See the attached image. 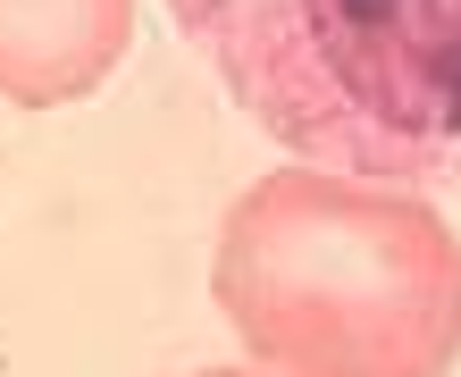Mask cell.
<instances>
[{"label": "cell", "mask_w": 461, "mask_h": 377, "mask_svg": "<svg viewBox=\"0 0 461 377\" xmlns=\"http://www.w3.org/2000/svg\"><path fill=\"white\" fill-rule=\"evenodd\" d=\"M227 101L311 168L461 176V0H168Z\"/></svg>", "instance_id": "obj_1"}, {"label": "cell", "mask_w": 461, "mask_h": 377, "mask_svg": "<svg viewBox=\"0 0 461 377\" xmlns=\"http://www.w3.org/2000/svg\"><path fill=\"white\" fill-rule=\"evenodd\" d=\"M219 302L268 361L319 377H445L461 353V244L420 202L268 176L227 219Z\"/></svg>", "instance_id": "obj_2"}, {"label": "cell", "mask_w": 461, "mask_h": 377, "mask_svg": "<svg viewBox=\"0 0 461 377\" xmlns=\"http://www.w3.org/2000/svg\"><path fill=\"white\" fill-rule=\"evenodd\" d=\"M134 0H0V93L68 101L118 67Z\"/></svg>", "instance_id": "obj_3"}]
</instances>
